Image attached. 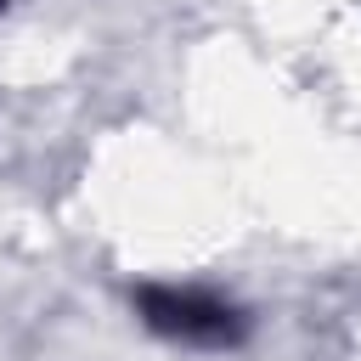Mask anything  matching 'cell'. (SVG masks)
<instances>
[{
	"mask_svg": "<svg viewBox=\"0 0 361 361\" xmlns=\"http://www.w3.org/2000/svg\"><path fill=\"white\" fill-rule=\"evenodd\" d=\"M135 310H141V322L152 333H164L175 344H192V350H237L243 333H248L243 310L214 299V293H203V288H158V282H147V288H135Z\"/></svg>",
	"mask_w": 361,
	"mask_h": 361,
	"instance_id": "cell-1",
	"label": "cell"
},
{
	"mask_svg": "<svg viewBox=\"0 0 361 361\" xmlns=\"http://www.w3.org/2000/svg\"><path fill=\"white\" fill-rule=\"evenodd\" d=\"M0 6H6V0H0Z\"/></svg>",
	"mask_w": 361,
	"mask_h": 361,
	"instance_id": "cell-2",
	"label": "cell"
}]
</instances>
